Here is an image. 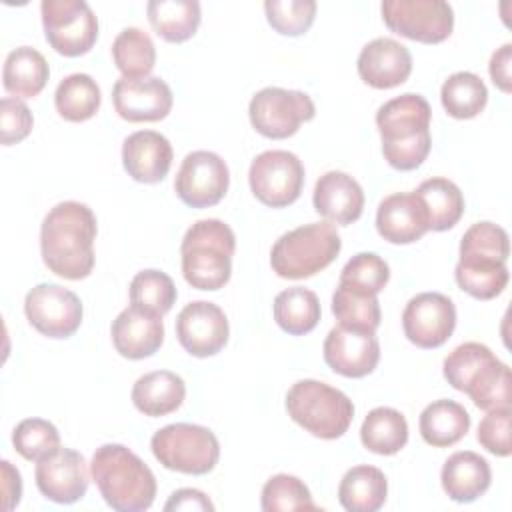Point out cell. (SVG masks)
<instances>
[{
	"label": "cell",
	"mask_w": 512,
	"mask_h": 512,
	"mask_svg": "<svg viewBox=\"0 0 512 512\" xmlns=\"http://www.w3.org/2000/svg\"><path fill=\"white\" fill-rule=\"evenodd\" d=\"M96 232V216L86 204L66 200L50 208L40 226V252L46 268L66 280L90 276Z\"/></svg>",
	"instance_id": "obj_1"
},
{
	"label": "cell",
	"mask_w": 512,
	"mask_h": 512,
	"mask_svg": "<svg viewBox=\"0 0 512 512\" xmlns=\"http://www.w3.org/2000/svg\"><path fill=\"white\" fill-rule=\"evenodd\" d=\"M432 110L424 96L406 92L384 102L376 112L384 160L396 170L418 168L432 146Z\"/></svg>",
	"instance_id": "obj_2"
},
{
	"label": "cell",
	"mask_w": 512,
	"mask_h": 512,
	"mask_svg": "<svg viewBox=\"0 0 512 512\" xmlns=\"http://www.w3.org/2000/svg\"><path fill=\"white\" fill-rule=\"evenodd\" d=\"M90 474L112 510L142 512L154 502L156 478L152 470L122 444H102L96 448Z\"/></svg>",
	"instance_id": "obj_3"
},
{
	"label": "cell",
	"mask_w": 512,
	"mask_h": 512,
	"mask_svg": "<svg viewBox=\"0 0 512 512\" xmlns=\"http://www.w3.org/2000/svg\"><path fill=\"white\" fill-rule=\"evenodd\" d=\"M444 378L448 384L490 412L510 408V368L480 342H464L444 358Z\"/></svg>",
	"instance_id": "obj_4"
},
{
	"label": "cell",
	"mask_w": 512,
	"mask_h": 512,
	"mask_svg": "<svg viewBox=\"0 0 512 512\" xmlns=\"http://www.w3.org/2000/svg\"><path fill=\"white\" fill-rule=\"evenodd\" d=\"M236 236L218 218L194 222L180 244L184 280L198 290H220L232 274Z\"/></svg>",
	"instance_id": "obj_5"
},
{
	"label": "cell",
	"mask_w": 512,
	"mask_h": 512,
	"mask_svg": "<svg viewBox=\"0 0 512 512\" xmlns=\"http://www.w3.org/2000/svg\"><path fill=\"white\" fill-rule=\"evenodd\" d=\"M342 240L332 222H310L282 234L270 252V266L280 278L302 280L330 266Z\"/></svg>",
	"instance_id": "obj_6"
},
{
	"label": "cell",
	"mask_w": 512,
	"mask_h": 512,
	"mask_svg": "<svg viewBox=\"0 0 512 512\" xmlns=\"http://www.w3.org/2000/svg\"><path fill=\"white\" fill-rule=\"evenodd\" d=\"M288 416L316 438H340L354 418L352 400L320 380H298L286 392Z\"/></svg>",
	"instance_id": "obj_7"
},
{
	"label": "cell",
	"mask_w": 512,
	"mask_h": 512,
	"mask_svg": "<svg viewBox=\"0 0 512 512\" xmlns=\"http://www.w3.org/2000/svg\"><path fill=\"white\" fill-rule=\"evenodd\" d=\"M150 448L164 468L194 476L212 472L220 458V444L214 432L188 422H176L156 430Z\"/></svg>",
	"instance_id": "obj_8"
},
{
	"label": "cell",
	"mask_w": 512,
	"mask_h": 512,
	"mask_svg": "<svg viewBox=\"0 0 512 512\" xmlns=\"http://www.w3.org/2000/svg\"><path fill=\"white\" fill-rule=\"evenodd\" d=\"M42 26L48 44L62 56L86 54L98 38V18L84 0H42Z\"/></svg>",
	"instance_id": "obj_9"
},
{
	"label": "cell",
	"mask_w": 512,
	"mask_h": 512,
	"mask_svg": "<svg viewBox=\"0 0 512 512\" xmlns=\"http://www.w3.org/2000/svg\"><path fill=\"white\" fill-rule=\"evenodd\" d=\"M314 114V102L306 92L278 86L258 90L248 104V116L254 130L274 140L296 134L300 124L312 120Z\"/></svg>",
	"instance_id": "obj_10"
},
{
	"label": "cell",
	"mask_w": 512,
	"mask_h": 512,
	"mask_svg": "<svg viewBox=\"0 0 512 512\" xmlns=\"http://www.w3.org/2000/svg\"><path fill=\"white\" fill-rule=\"evenodd\" d=\"M384 24L410 40L438 44L452 34L454 12L444 0H384Z\"/></svg>",
	"instance_id": "obj_11"
},
{
	"label": "cell",
	"mask_w": 512,
	"mask_h": 512,
	"mask_svg": "<svg viewBox=\"0 0 512 512\" xmlns=\"http://www.w3.org/2000/svg\"><path fill=\"white\" fill-rule=\"evenodd\" d=\"M252 194L270 208H284L298 200L304 186V166L288 150L258 154L248 170Z\"/></svg>",
	"instance_id": "obj_12"
},
{
	"label": "cell",
	"mask_w": 512,
	"mask_h": 512,
	"mask_svg": "<svg viewBox=\"0 0 512 512\" xmlns=\"http://www.w3.org/2000/svg\"><path fill=\"white\" fill-rule=\"evenodd\" d=\"M230 172L226 162L210 150H194L184 156L174 190L190 208H208L218 204L228 192Z\"/></svg>",
	"instance_id": "obj_13"
},
{
	"label": "cell",
	"mask_w": 512,
	"mask_h": 512,
	"mask_svg": "<svg viewBox=\"0 0 512 512\" xmlns=\"http://www.w3.org/2000/svg\"><path fill=\"white\" fill-rule=\"evenodd\" d=\"M28 322L48 338H68L82 322L80 298L60 284H38L24 298Z\"/></svg>",
	"instance_id": "obj_14"
},
{
	"label": "cell",
	"mask_w": 512,
	"mask_h": 512,
	"mask_svg": "<svg viewBox=\"0 0 512 512\" xmlns=\"http://www.w3.org/2000/svg\"><path fill=\"white\" fill-rule=\"evenodd\" d=\"M454 302L440 292H420L408 300L402 312L406 338L418 348H438L454 332Z\"/></svg>",
	"instance_id": "obj_15"
},
{
	"label": "cell",
	"mask_w": 512,
	"mask_h": 512,
	"mask_svg": "<svg viewBox=\"0 0 512 512\" xmlns=\"http://www.w3.org/2000/svg\"><path fill=\"white\" fill-rule=\"evenodd\" d=\"M228 334L230 328L224 310L208 300L186 304L176 318V338L196 358L218 354L226 346Z\"/></svg>",
	"instance_id": "obj_16"
},
{
	"label": "cell",
	"mask_w": 512,
	"mask_h": 512,
	"mask_svg": "<svg viewBox=\"0 0 512 512\" xmlns=\"http://www.w3.org/2000/svg\"><path fill=\"white\" fill-rule=\"evenodd\" d=\"M34 478L42 496L58 504L78 502L86 494L90 482L84 456L72 448H58L38 460Z\"/></svg>",
	"instance_id": "obj_17"
},
{
	"label": "cell",
	"mask_w": 512,
	"mask_h": 512,
	"mask_svg": "<svg viewBox=\"0 0 512 512\" xmlns=\"http://www.w3.org/2000/svg\"><path fill=\"white\" fill-rule=\"evenodd\" d=\"M172 90L158 76L118 78L112 86L114 110L128 122H158L172 108Z\"/></svg>",
	"instance_id": "obj_18"
},
{
	"label": "cell",
	"mask_w": 512,
	"mask_h": 512,
	"mask_svg": "<svg viewBox=\"0 0 512 512\" xmlns=\"http://www.w3.org/2000/svg\"><path fill=\"white\" fill-rule=\"evenodd\" d=\"M380 360V344L374 332L334 326L324 340V362L346 378L370 374Z\"/></svg>",
	"instance_id": "obj_19"
},
{
	"label": "cell",
	"mask_w": 512,
	"mask_h": 512,
	"mask_svg": "<svg viewBox=\"0 0 512 512\" xmlns=\"http://www.w3.org/2000/svg\"><path fill=\"white\" fill-rule=\"evenodd\" d=\"M356 68L368 86L388 90L408 80L412 72V54L398 40L382 36L364 44Z\"/></svg>",
	"instance_id": "obj_20"
},
{
	"label": "cell",
	"mask_w": 512,
	"mask_h": 512,
	"mask_svg": "<svg viewBox=\"0 0 512 512\" xmlns=\"http://www.w3.org/2000/svg\"><path fill=\"white\" fill-rule=\"evenodd\" d=\"M378 234L392 244H412L420 240L428 228V214L416 192H396L378 204Z\"/></svg>",
	"instance_id": "obj_21"
},
{
	"label": "cell",
	"mask_w": 512,
	"mask_h": 512,
	"mask_svg": "<svg viewBox=\"0 0 512 512\" xmlns=\"http://www.w3.org/2000/svg\"><path fill=\"white\" fill-rule=\"evenodd\" d=\"M172 158L174 152L168 138L156 130H138L124 138L122 164L136 182L156 184L164 180Z\"/></svg>",
	"instance_id": "obj_22"
},
{
	"label": "cell",
	"mask_w": 512,
	"mask_h": 512,
	"mask_svg": "<svg viewBox=\"0 0 512 512\" xmlns=\"http://www.w3.org/2000/svg\"><path fill=\"white\" fill-rule=\"evenodd\" d=\"M112 344L116 352L130 360L152 356L164 342V322L160 314L140 308L122 310L112 322Z\"/></svg>",
	"instance_id": "obj_23"
},
{
	"label": "cell",
	"mask_w": 512,
	"mask_h": 512,
	"mask_svg": "<svg viewBox=\"0 0 512 512\" xmlns=\"http://www.w3.org/2000/svg\"><path fill=\"white\" fill-rule=\"evenodd\" d=\"M312 204L328 222L346 226L360 218L364 210V192L350 174L330 170L316 180Z\"/></svg>",
	"instance_id": "obj_24"
},
{
	"label": "cell",
	"mask_w": 512,
	"mask_h": 512,
	"mask_svg": "<svg viewBox=\"0 0 512 512\" xmlns=\"http://www.w3.org/2000/svg\"><path fill=\"white\" fill-rule=\"evenodd\" d=\"M440 480L450 500L468 504L478 500L488 490L492 472L484 456L472 450H460L448 456L442 466Z\"/></svg>",
	"instance_id": "obj_25"
},
{
	"label": "cell",
	"mask_w": 512,
	"mask_h": 512,
	"mask_svg": "<svg viewBox=\"0 0 512 512\" xmlns=\"http://www.w3.org/2000/svg\"><path fill=\"white\" fill-rule=\"evenodd\" d=\"M186 398L184 380L170 370H154L140 376L132 386V402L146 416H166L182 406Z\"/></svg>",
	"instance_id": "obj_26"
},
{
	"label": "cell",
	"mask_w": 512,
	"mask_h": 512,
	"mask_svg": "<svg viewBox=\"0 0 512 512\" xmlns=\"http://www.w3.org/2000/svg\"><path fill=\"white\" fill-rule=\"evenodd\" d=\"M50 76L46 58L30 46H18L8 52L2 70V84L14 98L38 96Z\"/></svg>",
	"instance_id": "obj_27"
},
{
	"label": "cell",
	"mask_w": 512,
	"mask_h": 512,
	"mask_svg": "<svg viewBox=\"0 0 512 512\" xmlns=\"http://www.w3.org/2000/svg\"><path fill=\"white\" fill-rule=\"evenodd\" d=\"M454 276L458 286L478 300L496 298L508 284L506 262L482 254H460Z\"/></svg>",
	"instance_id": "obj_28"
},
{
	"label": "cell",
	"mask_w": 512,
	"mask_h": 512,
	"mask_svg": "<svg viewBox=\"0 0 512 512\" xmlns=\"http://www.w3.org/2000/svg\"><path fill=\"white\" fill-rule=\"evenodd\" d=\"M388 482L380 468L360 464L350 468L338 486V500L348 512H376L384 506Z\"/></svg>",
	"instance_id": "obj_29"
},
{
	"label": "cell",
	"mask_w": 512,
	"mask_h": 512,
	"mask_svg": "<svg viewBox=\"0 0 512 512\" xmlns=\"http://www.w3.org/2000/svg\"><path fill=\"white\" fill-rule=\"evenodd\" d=\"M418 426L426 444L446 448L466 436L470 428V414L462 404L442 398L434 400L422 410Z\"/></svg>",
	"instance_id": "obj_30"
},
{
	"label": "cell",
	"mask_w": 512,
	"mask_h": 512,
	"mask_svg": "<svg viewBox=\"0 0 512 512\" xmlns=\"http://www.w3.org/2000/svg\"><path fill=\"white\" fill-rule=\"evenodd\" d=\"M360 440L366 450L380 456H392L408 442V422L396 408L378 406L364 418Z\"/></svg>",
	"instance_id": "obj_31"
},
{
	"label": "cell",
	"mask_w": 512,
	"mask_h": 512,
	"mask_svg": "<svg viewBox=\"0 0 512 512\" xmlns=\"http://www.w3.org/2000/svg\"><path fill=\"white\" fill-rule=\"evenodd\" d=\"M146 12L150 26L166 42H184L200 26V4L196 0H150Z\"/></svg>",
	"instance_id": "obj_32"
},
{
	"label": "cell",
	"mask_w": 512,
	"mask_h": 512,
	"mask_svg": "<svg viewBox=\"0 0 512 512\" xmlns=\"http://www.w3.org/2000/svg\"><path fill=\"white\" fill-rule=\"evenodd\" d=\"M414 192L422 200L428 214V228L434 232H444L456 226L464 214V196L448 178H428Z\"/></svg>",
	"instance_id": "obj_33"
},
{
	"label": "cell",
	"mask_w": 512,
	"mask_h": 512,
	"mask_svg": "<svg viewBox=\"0 0 512 512\" xmlns=\"http://www.w3.org/2000/svg\"><path fill=\"white\" fill-rule=\"evenodd\" d=\"M272 310L276 324L292 336L312 332L320 320V300L312 290L304 286L282 290L274 298Z\"/></svg>",
	"instance_id": "obj_34"
},
{
	"label": "cell",
	"mask_w": 512,
	"mask_h": 512,
	"mask_svg": "<svg viewBox=\"0 0 512 512\" xmlns=\"http://www.w3.org/2000/svg\"><path fill=\"white\" fill-rule=\"evenodd\" d=\"M102 102L100 86L88 74L76 72L60 80L54 92L58 114L68 122H84L92 118Z\"/></svg>",
	"instance_id": "obj_35"
},
{
	"label": "cell",
	"mask_w": 512,
	"mask_h": 512,
	"mask_svg": "<svg viewBox=\"0 0 512 512\" xmlns=\"http://www.w3.org/2000/svg\"><path fill=\"white\" fill-rule=\"evenodd\" d=\"M440 102L448 116L468 120L484 110L488 102V90L480 76L462 70L454 72L444 80L440 90Z\"/></svg>",
	"instance_id": "obj_36"
},
{
	"label": "cell",
	"mask_w": 512,
	"mask_h": 512,
	"mask_svg": "<svg viewBox=\"0 0 512 512\" xmlns=\"http://www.w3.org/2000/svg\"><path fill=\"white\" fill-rule=\"evenodd\" d=\"M112 58L124 78H146L156 64V48L142 28L128 26L114 38Z\"/></svg>",
	"instance_id": "obj_37"
},
{
	"label": "cell",
	"mask_w": 512,
	"mask_h": 512,
	"mask_svg": "<svg viewBox=\"0 0 512 512\" xmlns=\"http://www.w3.org/2000/svg\"><path fill=\"white\" fill-rule=\"evenodd\" d=\"M332 314L338 324L366 332H376L382 318L376 294L358 290L344 282H338L332 294Z\"/></svg>",
	"instance_id": "obj_38"
},
{
	"label": "cell",
	"mask_w": 512,
	"mask_h": 512,
	"mask_svg": "<svg viewBox=\"0 0 512 512\" xmlns=\"http://www.w3.org/2000/svg\"><path fill=\"white\" fill-rule=\"evenodd\" d=\"M176 302V286L172 278L162 270H140L130 282V306L160 314L172 310Z\"/></svg>",
	"instance_id": "obj_39"
},
{
	"label": "cell",
	"mask_w": 512,
	"mask_h": 512,
	"mask_svg": "<svg viewBox=\"0 0 512 512\" xmlns=\"http://www.w3.org/2000/svg\"><path fill=\"white\" fill-rule=\"evenodd\" d=\"M260 506L264 512L280 510H318L308 486L292 474H276L262 488Z\"/></svg>",
	"instance_id": "obj_40"
},
{
	"label": "cell",
	"mask_w": 512,
	"mask_h": 512,
	"mask_svg": "<svg viewBox=\"0 0 512 512\" xmlns=\"http://www.w3.org/2000/svg\"><path fill=\"white\" fill-rule=\"evenodd\" d=\"M12 444L22 458L38 462L60 448V434L44 418H26L14 428Z\"/></svg>",
	"instance_id": "obj_41"
},
{
	"label": "cell",
	"mask_w": 512,
	"mask_h": 512,
	"mask_svg": "<svg viewBox=\"0 0 512 512\" xmlns=\"http://www.w3.org/2000/svg\"><path fill=\"white\" fill-rule=\"evenodd\" d=\"M264 12L268 24L284 36L304 34L316 16L314 0H266Z\"/></svg>",
	"instance_id": "obj_42"
},
{
	"label": "cell",
	"mask_w": 512,
	"mask_h": 512,
	"mask_svg": "<svg viewBox=\"0 0 512 512\" xmlns=\"http://www.w3.org/2000/svg\"><path fill=\"white\" fill-rule=\"evenodd\" d=\"M388 280L390 268L386 260H382L374 252H360L352 256L340 272V282L370 294H378L380 290H384Z\"/></svg>",
	"instance_id": "obj_43"
},
{
	"label": "cell",
	"mask_w": 512,
	"mask_h": 512,
	"mask_svg": "<svg viewBox=\"0 0 512 512\" xmlns=\"http://www.w3.org/2000/svg\"><path fill=\"white\" fill-rule=\"evenodd\" d=\"M460 254H482L506 262L510 256L508 234L494 222H476L464 232L460 240Z\"/></svg>",
	"instance_id": "obj_44"
},
{
	"label": "cell",
	"mask_w": 512,
	"mask_h": 512,
	"mask_svg": "<svg viewBox=\"0 0 512 512\" xmlns=\"http://www.w3.org/2000/svg\"><path fill=\"white\" fill-rule=\"evenodd\" d=\"M510 418L512 408H498L490 410L478 424V442L482 448H486L494 456H510Z\"/></svg>",
	"instance_id": "obj_45"
},
{
	"label": "cell",
	"mask_w": 512,
	"mask_h": 512,
	"mask_svg": "<svg viewBox=\"0 0 512 512\" xmlns=\"http://www.w3.org/2000/svg\"><path fill=\"white\" fill-rule=\"evenodd\" d=\"M34 118L30 108L14 96L0 100V142L4 146L22 142L32 130Z\"/></svg>",
	"instance_id": "obj_46"
},
{
	"label": "cell",
	"mask_w": 512,
	"mask_h": 512,
	"mask_svg": "<svg viewBox=\"0 0 512 512\" xmlns=\"http://www.w3.org/2000/svg\"><path fill=\"white\" fill-rule=\"evenodd\" d=\"M510 66H512V44L506 42L504 46H500L492 54L490 64H488V72H490V78H492L494 86H498L506 94L512 92V72H510Z\"/></svg>",
	"instance_id": "obj_47"
},
{
	"label": "cell",
	"mask_w": 512,
	"mask_h": 512,
	"mask_svg": "<svg viewBox=\"0 0 512 512\" xmlns=\"http://www.w3.org/2000/svg\"><path fill=\"white\" fill-rule=\"evenodd\" d=\"M164 510H214L210 498L196 488H180L170 494Z\"/></svg>",
	"instance_id": "obj_48"
},
{
	"label": "cell",
	"mask_w": 512,
	"mask_h": 512,
	"mask_svg": "<svg viewBox=\"0 0 512 512\" xmlns=\"http://www.w3.org/2000/svg\"><path fill=\"white\" fill-rule=\"evenodd\" d=\"M2 468V494H4V510H12L18 506L20 496H22V478L20 472L8 462L2 460L0 462Z\"/></svg>",
	"instance_id": "obj_49"
}]
</instances>
